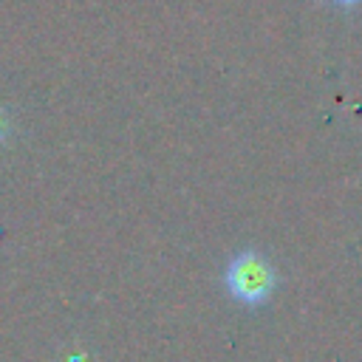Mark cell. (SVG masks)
<instances>
[{
  "instance_id": "cell-2",
  "label": "cell",
  "mask_w": 362,
  "mask_h": 362,
  "mask_svg": "<svg viewBox=\"0 0 362 362\" xmlns=\"http://www.w3.org/2000/svg\"><path fill=\"white\" fill-rule=\"evenodd\" d=\"M8 133H11V119H8V110L0 105V144L8 139Z\"/></svg>"
},
{
  "instance_id": "cell-1",
  "label": "cell",
  "mask_w": 362,
  "mask_h": 362,
  "mask_svg": "<svg viewBox=\"0 0 362 362\" xmlns=\"http://www.w3.org/2000/svg\"><path fill=\"white\" fill-rule=\"evenodd\" d=\"M223 280H226L229 294L246 305H257V303L269 300V294L274 291V269L255 249L238 252L229 260Z\"/></svg>"
},
{
  "instance_id": "cell-3",
  "label": "cell",
  "mask_w": 362,
  "mask_h": 362,
  "mask_svg": "<svg viewBox=\"0 0 362 362\" xmlns=\"http://www.w3.org/2000/svg\"><path fill=\"white\" fill-rule=\"evenodd\" d=\"M334 3H339V6H354V3H359V0H334Z\"/></svg>"
}]
</instances>
